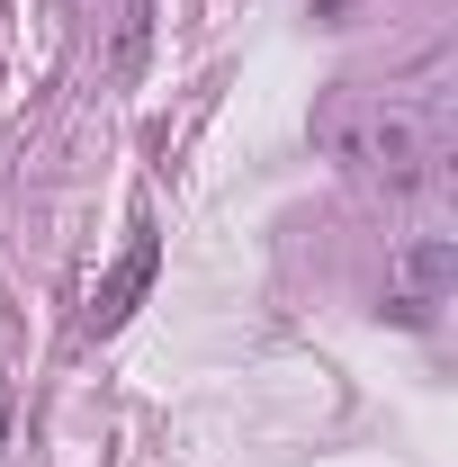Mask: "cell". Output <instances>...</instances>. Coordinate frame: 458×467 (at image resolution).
<instances>
[{
    "label": "cell",
    "instance_id": "7a4b0ae2",
    "mask_svg": "<svg viewBox=\"0 0 458 467\" xmlns=\"http://www.w3.org/2000/svg\"><path fill=\"white\" fill-rule=\"evenodd\" d=\"M153 261H162V243H153V234H135V243H126V261H117L109 279H99V296H90V333H117V324L135 315V296L153 288Z\"/></svg>",
    "mask_w": 458,
    "mask_h": 467
},
{
    "label": "cell",
    "instance_id": "8992f818",
    "mask_svg": "<svg viewBox=\"0 0 458 467\" xmlns=\"http://www.w3.org/2000/svg\"><path fill=\"white\" fill-rule=\"evenodd\" d=\"M0 431H9V387H0Z\"/></svg>",
    "mask_w": 458,
    "mask_h": 467
},
{
    "label": "cell",
    "instance_id": "277c9868",
    "mask_svg": "<svg viewBox=\"0 0 458 467\" xmlns=\"http://www.w3.org/2000/svg\"><path fill=\"white\" fill-rule=\"evenodd\" d=\"M144 46H153V0H126V27H117V81L144 72Z\"/></svg>",
    "mask_w": 458,
    "mask_h": 467
},
{
    "label": "cell",
    "instance_id": "3957f363",
    "mask_svg": "<svg viewBox=\"0 0 458 467\" xmlns=\"http://www.w3.org/2000/svg\"><path fill=\"white\" fill-rule=\"evenodd\" d=\"M404 270H413V296L450 288V279H458V243H450V234H422V243L404 252Z\"/></svg>",
    "mask_w": 458,
    "mask_h": 467
},
{
    "label": "cell",
    "instance_id": "6da1fadb",
    "mask_svg": "<svg viewBox=\"0 0 458 467\" xmlns=\"http://www.w3.org/2000/svg\"><path fill=\"white\" fill-rule=\"evenodd\" d=\"M315 144L350 180L422 189L450 153V90H333L315 109Z\"/></svg>",
    "mask_w": 458,
    "mask_h": 467
},
{
    "label": "cell",
    "instance_id": "5b68a950",
    "mask_svg": "<svg viewBox=\"0 0 458 467\" xmlns=\"http://www.w3.org/2000/svg\"><path fill=\"white\" fill-rule=\"evenodd\" d=\"M387 315H396L404 333H422V324H432V296H396V306H387Z\"/></svg>",
    "mask_w": 458,
    "mask_h": 467
}]
</instances>
